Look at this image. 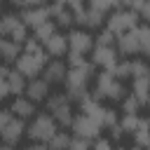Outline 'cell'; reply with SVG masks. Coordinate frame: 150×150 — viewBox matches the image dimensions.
Here are the masks:
<instances>
[{"label": "cell", "instance_id": "44", "mask_svg": "<svg viewBox=\"0 0 150 150\" xmlns=\"http://www.w3.org/2000/svg\"><path fill=\"white\" fill-rule=\"evenodd\" d=\"M145 150H150V138H148V143H145Z\"/></svg>", "mask_w": 150, "mask_h": 150}, {"label": "cell", "instance_id": "20", "mask_svg": "<svg viewBox=\"0 0 150 150\" xmlns=\"http://www.w3.org/2000/svg\"><path fill=\"white\" fill-rule=\"evenodd\" d=\"M131 94L145 105L148 98H150V75H138V77H131Z\"/></svg>", "mask_w": 150, "mask_h": 150}, {"label": "cell", "instance_id": "21", "mask_svg": "<svg viewBox=\"0 0 150 150\" xmlns=\"http://www.w3.org/2000/svg\"><path fill=\"white\" fill-rule=\"evenodd\" d=\"M19 54H21V42H14L9 38H0V61L2 63H14Z\"/></svg>", "mask_w": 150, "mask_h": 150}, {"label": "cell", "instance_id": "37", "mask_svg": "<svg viewBox=\"0 0 150 150\" xmlns=\"http://www.w3.org/2000/svg\"><path fill=\"white\" fill-rule=\"evenodd\" d=\"M108 134H110V141H122V136H124V131H122V127H120V122H115L112 127H108Z\"/></svg>", "mask_w": 150, "mask_h": 150}, {"label": "cell", "instance_id": "5", "mask_svg": "<svg viewBox=\"0 0 150 150\" xmlns=\"http://www.w3.org/2000/svg\"><path fill=\"white\" fill-rule=\"evenodd\" d=\"M138 23H141V14L136 9H131V7H117L105 16V28L115 38L127 33V30H134Z\"/></svg>", "mask_w": 150, "mask_h": 150}, {"label": "cell", "instance_id": "18", "mask_svg": "<svg viewBox=\"0 0 150 150\" xmlns=\"http://www.w3.org/2000/svg\"><path fill=\"white\" fill-rule=\"evenodd\" d=\"M21 19H23V23L33 30V28H38L40 23L49 21L52 16H49V7H47V5H40V7H28V9H21Z\"/></svg>", "mask_w": 150, "mask_h": 150}, {"label": "cell", "instance_id": "8", "mask_svg": "<svg viewBox=\"0 0 150 150\" xmlns=\"http://www.w3.org/2000/svg\"><path fill=\"white\" fill-rule=\"evenodd\" d=\"M120 59L122 56L115 45H94V49L89 52V61L94 63V68H101V70H112Z\"/></svg>", "mask_w": 150, "mask_h": 150}, {"label": "cell", "instance_id": "42", "mask_svg": "<svg viewBox=\"0 0 150 150\" xmlns=\"http://www.w3.org/2000/svg\"><path fill=\"white\" fill-rule=\"evenodd\" d=\"M122 150H143V148H138V145H131V148H122Z\"/></svg>", "mask_w": 150, "mask_h": 150}, {"label": "cell", "instance_id": "27", "mask_svg": "<svg viewBox=\"0 0 150 150\" xmlns=\"http://www.w3.org/2000/svg\"><path fill=\"white\" fill-rule=\"evenodd\" d=\"M68 143H70V134L63 131V129H59V131L47 141V145H49L52 150H68Z\"/></svg>", "mask_w": 150, "mask_h": 150}, {"label": "cell", "instance_id": "12", "mask_svg": "<svg viewBox=\"0 0 150 150\" xmlns=\"http://www.w3.org/2000/svg\"><path fill=\"white\" fill-rule=\"evenodd\" d=\"M115 47H117L120 56H138V54H141V45H138V33H136V28L117 35Z\"/></svg>", "mask_w": 150, "mask_h": 150}, {"label": "cell", "instance_id": "25", "mask_svg": "<svg viewBox=\"0 0 150 150\" xmlns=\"http://www.w3.org/2000/svg\"><path fill=\"white\" fill-rule=\"evenodd\" d=\"M117 120H120V115H117V112H115L110 105H103V108H101V112L96 115V122H98V127H101V129H108V127H112Z\"/></svg>", "mask_w": 150, "mask_h": 150}, {"label": "cell", "instance_id": "33", "mask_svg": "<svg viewBox=\"0 0 150 150\" xmlns=\"http://www.w3.org/2000/svg\"><path fill=\"white\" fill-rule=\"evenodd\" d=\"M89 148H91V141H87V138H80V136H73V134H70L68 150H89Z\"/></svg>", "mask_w": 150, "mask_h": 150}, {"label": "cell", "instance_id": "26", "mask_svg": "<svg viewBox=\"0 0 150 150\" xmlns=\"http://www.w3.org/2000/svg\"><path fill=\"white\" fill-rule=\"evenodd\" d=\"M138 120H141V112H122V117H120L117 122H120V127H122L124 136H131V134H134V129H136Z\"/></svg>", "mask_w": 150, "mask_h": 150}, {"label": "cell", "instance_id": "30", "mask_svg": "<svg viewBox=\"0 0 150 150\" xmlns=\"http://www.w3.org/2000/svg\"><path fill=\"white\" fill-rule=\"evenodd\" d=\"M120 105H122V112H141V108H143V103H141L131 91L124 94V98L120 101Z\"/></svg>", "mask_w": 150, "mask_h": 150}, {"label": "cell", "instance_id": "28", "mask_svg": "<svg viewBox=\"0 0 150 150\" xmlns=\"http://www.w3.org/2000/svg\"><path fill=\"white\" fill-rule=\"evenodd\" d=\"M56 30H59V26H56V23L49 19V21L40 23L38 28H33V38H35V40H40V42H45V40H47L52 33H56Z\"/></svg>", "mask_w": 150, "mask_h": 150}, {"label": "cell", "instance_id": "39", "mask_svg": "<svg viewBox=\"0 0 150 150\" xmlns=\"http://www.w3.org/2000/svg\"><path fill=\"white\" fill-rule=\"evenodd\" d=\"M141 19H145V23H150V0H145L143 2V7H141Z\"/></svg>", "mask_w": 150, "mask_h": 150}, {"label": "cell", "instance_id": "11", "mask_svg": "<svg viewBox=\"0 0 150 150\" xmlns=\"http://www.w3.org/2000/svg\"><path fill=\"white\" fill-rule=\"evenodd\" d=\"M66 73H68V63H66L63 59H52V61H47V66L42 68L40 77H45L49 84H63Z\"/></svg>", "mask_w": 150, "mask_h": 150}, {"label": "cell", "instance_id": "36", "mask_svg": "<svg viewBox=\"0 0 150 150\" xmlns=\"http://www.w3.org/2000/svg\"><path fill=\"white\" fill-rule=\"evenodd\" d=\"M89 150H115V148H112V141L110 138H101L98 136V138L91 141V148Z\"/></svg>", "mask_w": 150, "mask_h": 150}, {"label": "cell", "instance_id": "34", "mask_svg": "<svg viewBox=\"0 0 150 150\" xmlns=\"http://www.w3.org/2000/svg\"><path fill=\"white\" fill-rule=\"evenodd\" d=\"M12 7H19V9H28V7H40V5H47V0H9Z\"/></svg>", "mask_w": 150, "mask_h": 150}, {"label": "cell", "instance_id": "43", "mask_svg": "<svg viewBox=\"0 0 150 150\" xmlns=\"http://www.w3.org/2000/svg\"><path fill=\"white\" fill-rule=\"evenodd\" d=\"M145 105H148V117H150V98H148V103H145Z\"/></svg>", "mask_w": 150, "mask_h": 150}, {"label": "cell", "instance_id": "6", "mask_svg": "<svg viewBox=\"0 0 150 150\" xmlns=\"http://www.w3.org/2000/svg\"><path fill=\"white\" fill-rule=\"evenodd\" d=\"M47 112L59 122V127H70L75 110H73V101L66 91H56L47 96Z\"/></svg>", "mask_w": 150, "mask_h": 150}, {"label": "cell", "instance_id": "31", "mask_svg": "<svg viewBox=\"0 0 150 150\" xmlns=\"http://www.w3.org/2000/svg\"><path fill=\"white\" fill-rule=\"evenodd\" d=\"M7 75H9V66H7V63H0V101H5V98L9 96Z\"/></svg>", "mask_w": 150, "mask_h": 150}, {"label": "cell", "instance_id": "40", "mask_svg": "<svg viewBox=\"0 0 150 150\" xmlns=\"http://www.w3.org/2000/svg\"><path fill=\"white\" fill-rule=\"evenodd\" d=\"M26 150H52V148H49L47 143H35V141H33V143H30Z\"/></svg>", "mask_w": 150, "mask_h": 150}, {"label": "cell", "instance_id": "32", "mask_svg": "<svg viewBox=\"0 0 150 150\" xmlns=\"http://www.w3.org/2000/svg\"><path fill=\"white\" fill-rule=\"evenodd\" d=\"M61 5H66L73 14H75V21H77V16L84 12V7H87V0H59Z\"/></svg>", "mask_w": 150, "mask_h": 150}, {"label": "cell", "instance_id": "2", "mask_svg": "<svg viewBox=\"0 0 150 150\" xmlns=\"http://www.w3.org/2000/svg\"><path fill=\"white\" fill-rule=\"evenodd\" d=\"M91 80H94V63L91 61H87L82 66H68L63 87H66V94L70 96V101H80L84 94H89Z\"/></svg>", "mask_w": 150, "mask_h": 150}, {"label": "cell", "instance_id": "7", "mask_svg": "<svg viewBox=\"0 0 150 150\" xmlns=\"http://www.w3.org/2000/svg\"><path fill=\"white\" fill-rule=\"evenodd\" d=\"M0 38H9L23 45V40L28 38V26L23 23L21 14H14V12L0 14Z\"/></svg>", "mask_w": 150, "mask_h": 150}, {"label": "cell", "instance_id": "22", "mask_svg": "<svg viewBox=\"0 0 150 150\" xmlns=\"http://www.w3.org/2000/svg\"><path fill=\"white\" fill-rule=\"evenodd\" d=\"M131 138H134V145L145 148V143H148V138H150V117H143V115H141V120H138Z\"/></svg>", "mask_w": 150, "mask_h": 150}, {"label": "cell", "instance_id": "38", "mask_svg": "<svg viewBox=\"0 0 150 150\" xmlns=\"http://www.w3.org/2000/svg\"><path fill=\"white\" fill-rule=\"evenodd\" d=\"M12 117H14V115H12V110H9V108H0V131L5 129V124H7Z\"/></svg>", "mask_w": 150, "mask_h": 150}, {"label": "cell", "instance_id": "29", "mask_svg": "<svg viewBox=\"0 0 150 150\" xmlns=\"http://www.w3.org/2000/svg\"><path fill=\"white\" fill-rule=\"evenodd\" d=\"M87 7H91V9H96V12H101L103 16H108L112 9H117L120 5H117V0H87Z\"/></svg>", "mask_w": 150, "mask_h": 150}, {"label": "cell", "instance_id": "4", "mask_svg": "<svg viewBox=\"0 0 150 150\" xmlns=\"http://www.w3.org/2000/svg\"><path fill=\"white\" fill-rule=\"evenodd\" d=\"M59 122L49 115V112H35L30 117V122L26 124V136L35 143H47L56 131H59Z\"/></svg>", "mask_w": 150, "mask_h": 150}, {"label": "cell", "instance_id": "14", "mask_svg": "<svg viewBox=\"0 0 150 150\" xmlns=\"http://www.w3.org/2000/svg\"><path fill=\"white\" fill-rule=\"evenodd\" d=\"M49 87H52V84H49L45 77H40V75H38V77H30V80L26 82L23 94H26L30 101L40 103V101H47V96L52 94V91H49Z\"/></svg>", "mask_w": 150, "mask_h": 150}, {"label": "cell", "instance_id": "13", "mask_svg": "<svg viewBox=\"0 0 150 150\" xmlns=\"http://www.w3.org/2000/svg\"><path fill=\"white\" fill-rule=\"evenodd\" d=\"M23 136H26V122L19 120V117H12V120L5 124V129L0 131V141L7 143V145H16Z\"/></svg>", "mask_w": 150, "mask_h": 150}, {"label": "cell", "instance_id": "15", "mask_svg": "<svg viewBox=\"0 0 150 150\" xmlns=\"http://www.w3.org/2000/svg\"><path fill=\"white\" fill-rule=\"evenodd\" d=\"M42 47H45V52H47V56H52V59H61V56H66L68 54V38L63 35V33H52L45 42H42Z\"/></svg>", "mask_w": 150, "mask_h": 150}, {"label": "cell", "instance_id": "1", "mask_svg": "<svg viewBox=\"0 0 150 150\" xmlns=\"http://www.w3.org/2000/svg\"><path fill=\"white\" fill-rule=\"evenodd\" d=\"M47 61H49V56H47L42 42L35 40L33 35H28V38L23 40V45H21V54H19L16 61H14V68H16L23 77L30 80V77H38V75L42 73V68L47 66Z\"/></svg>", "mask_w": 150, "mask_h": 150}, {"label": "cell", "instance_id": "16", "mask_svg": "<svg viewBox=\"0 0 150 150\" xmlns=\"http://www.w3.org/2000/svg\"><path fill=\"white\" fill-rule=\"evenodd\" d=\"M9 110H12V115H14V117H19V120H30V117L38 112V103H35V101H30L26 94H19V96H14V101H12Z\"/></svg>", "mask_w": 150, "mask_h": 150}, {"label": "cell", "instance_id": "35", "mask_svg": "<svg viewBox=\"0 0 150 150\" xmlns=\"http://www.w3.org/2000/svg\"><path fill=\"white\" fill-rule=\"evenodd\" d=\"M94 40H96V45H115V42H117V38H115V35H112L108 28H105V30H101V33H98Z\"/></svg>", "mask_w": 150, "mask_h": 150}, {"label": "cell", "instance_id": "10", "mask_svg": "<svg viewBox=\"0 0 150 150\" xmlns=\"http://www.w3.org/2000/svg\"><path fill=\"white\" fill-rule=\"evenodd\" d=\"M66 38H68V52L82 54V56H87V54L94 49V45H96L94 35H91L87 28H75V26H73Z\"/></svg>", "mask_w": 150, "mask_h": 150}, {"label": "cell", "instance_id": "23", "mask_svg": "<svg viewBox=\"0 0 150 150\" xmlns=\"http://www.w3.org/2000/svg\"><path fill=\"white\" fill-rule=\"evenodd\" d=\"M26 82H28V77H23L16 68H9V75H7V84H9V94H14V96H19V94H23V89H26Z\"/></svg>", "mask_w": 150, "mask_h": 150}, {"label": "cell", "instance_id": "9", "mask_svg": "<svg viewBox=\"0 0 150 150\" xmlns=\"http://www.w3.org/2000/svg\"><path fill=\"white\" fill-rule=\"evenodd\" d=\"M70 131H73V136H80V138L94 141V138L101 136L103 129L98 127V122H96L91 115H87V112H77V115L73 117V122H70Z\"/></svg>", "mask_w": 150, "mask_h": 150}, {"label": "cell", "instance_id": "24", "mask_svg": "<svg viewBox=\"0 0 150 150\" xmlns=\"http://www.w3.org/2000/svg\"><path fill=\"white\" fill-rule=\"evenodd\" d=\"M136 33H138L141 54L150 61V23H138V26H136Z\"/></svg>", "mask_w": 150, "mask_h": 150}, {"label": "cell", "instance_id": "17", "mask_svg": "<svg viewBox=\"0 0 150 150\" xmlns=\"http://www.w3.org/2000/svg\"><path fill=\"white\" fill-rule=\"evenodd\" d=\"M49 16H52V21H54L59 28H73V26H75V14H73L66 5H61L59 0H54V2L49 5Z\"/></svg>", "mask_w": 150, "mask_h": 150}, {"label": "cell", "instance_id": "19", "mask_svg": "<svg viewBox=\"0 0 150 150\" xmlns=\"http://www.w3.org/2000/svg\"><path fill=\"white\" fill-rule=\"evenodd\" d=\"M103 23H105V16H103L101 12H96V9H91V7H84V12H82V14L77 16V21H75V26L87 28V30H98Z\"/></svg>", "mask_w": 150, "mask_h": 150}, {"label": "cell", "instance_id": "45", "mask_svg": "<svg viewBox=\"0 0 150 150\" xmlns=\"http://www.w3.org/2000/svg\"><path fill=\"white\" fill-rule=\"evenodd\" d=\"M2 2H5V0H0V14H2Z\"/></svg>", "mask_w": 150, "mask_h": 150}, {"label": "cell", "instance_id": "3", "mask_svg": "<svg viewBox=\"0 0 150 150\" xmlns=\"http://www.w3.org/2000/svg\"><path fill=\"white\" fill-rule=\"evenodd\" d=\"M94 98L105 101V103H120L127 94V87L120 77H115L110 70H101L94 77V89H89Z\"/></svg>", "mask_w": 150, "mask_h": 150}, {"label": "cell", "instance_id": "41", "mask_svg": "<svg viewBox=\"0 0 150 150\" xmlns=\"http://www.w3.org/2000/svg\"><path fill=\"white\" fill-rule=\"evenodd\" d=\"M0 150H14V145H7V143H2V145H0Z\"/></svg>", "mask_w": 150, "mask_h": 150}]
</instances>
